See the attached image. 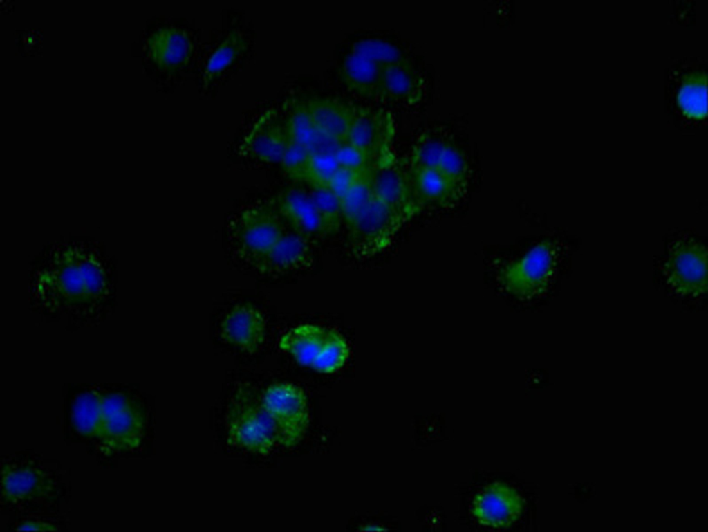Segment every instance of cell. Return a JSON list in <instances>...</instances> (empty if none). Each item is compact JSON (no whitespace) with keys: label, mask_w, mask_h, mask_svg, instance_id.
Returning a JSON list of instances; mask_svg holds the SVG:
<instances>
[{"label":"cell","mask_w":708,"mask_h":532,"mask_svg":"<svg viewBox=\"0 0 708 532\" xmlns=\"http://www.w3.org/2000/svg\"><path fill=\"white\" fill-rule=\"evenodd\" d=\"M707 252L693 239H679L670 248L664 264L668 284L684 296H700L707 290Z\"/></svg>","instance_id":"cell-6"},{"label":"cell","mask_w":708,"mask_h":532,"mask_svg":"<svg viewBox=\"0 0 708 532\" xmlns=\"http://www.w3.org/2000/svg\"><path fill=\"white\" fill-rule=\"evenodd\" d=\"M78 257L92 300L105 291V273L98 260L92 254L78 250Z\"/></svg>","instance_id":"cell-34"},{"label":"cell","mask_w":708,"mask_h":532,"mask_svg":"<svg viewBox=\"0 0 708 532\" xmlns=\"http://www.w3.org/2000/svg\"><path fill=\"white\" fill-rule=\"evenodd\" d=\"M285 127L290 140L305 146L308 149L319 132L306 103H297L292 107L285 122Z\"/></svg>","instance_id":"cell-30"},{"label":"cell","mask_w":708,"mask_h":532,"mask_svg":"<svg viewBox=\"0 0 708 532\" xmlns=\"http://www.w3.org/2000/svg\"><path fill=\"white\" fill-rule=\"evenodd\" d=\"M57 527L50 523L39 521H26L19 525L16 531H56Z\"/></svg>","instance_id":"cell-38"},{"label":"cell","mask_w":708,"mask_h":532,"mask_svg":"<svg viewBox=\"0 0 708 532\" xmlns=\"http://www.w3.org/2000/svg\"><path fill=\"white\" fill-rule=\"evenodd\" d=\"M39 284L48 288L64 301L78 303L91 298L78 257V250L68 248L54 259L49 270L39 277Z\"/></svg>","instance_id":"cell-12"},{"label":"cell","mask_w":708,"mask_h":532,"mask_svg":"<svg viewBox=\"0 0 708 532\" xmlns=\"http://www.w3.org/2000/svg\"><path fill=\"white\" fill-rule=\"evenodd\" d=\"M409 175L413 194L420 209L426 205L452 207L465 194L434 167L411 166Z\"/></svg>","instance_id":"cell-18"},{"label":"cell","mask_w":708,"mask_h":532,"mask_svg":"<svg viewBox=\"0 0 708 532\" xmlns=\"http://www.w3.org/2000/svg\"><path fill=\"white\" fill-rule=\"evenodd\" d=\"M246 48L243 35L237 30L230 32L208 60L203 76L204 86H208Z\"/></svg>","instance_id":"cell-24"},{"label":"cell","mask_w":708,"mask_h":532,"mask_svg":"<svg viewBox=\"0 0 708 532\" xmlns=\"http://www.w3.org/2000/svg\"><path fill=\"white\" fill-rule=\"evenodd\" d=\"M450 138L451 136L444 129H439L425 134L415 146L411 166L436 167Z\"/></svg>","instance_id":"cell-31"},{"label":"cell","mask_w":708,"mask_h":532,"mask_svg":"<svg viewBox=\"0 0 708 532\" xmlns=\"http://www.w3.org/2000/svg\"><path fill=\"white\" fill-rule=\"evenodd\" d=\"M1 496L17 503L42 498L50 493L53 482L43 470L28 466L5 465L1 468Z\"/></svg>","instance_id":"cell-15"},{"label":"cell","mask_w":708,"mask_h":532,"mask_svg":"<svg viewBox=\"0 0 708 532\" xmlns=\"http://www.w3.org/2000/svg\"><path fill=\"white\" fill-rule=\"evenodd\" d=\"M385 65L353 53L346 58L340 74L345 84L357 94L381 98L382 75Z\"/></svg>","instance_id":"cell-21"},{"label":"cell","mask_w":708,"mask_h":532,"mask_svg":"<svg viewBox=\"0 0 708 532\" xmlns=\"http://www.w3.org/2000/svg\"><path fill=\"white\" fill-rule=\"evenodd\" d=\"M104 418L103 442L115 450L137 448L144 432V417L133 403L121 393L100 394Z\"/></svg>","instance_id":"cell-7"},{"label":"cell","mask_w":708,"mask_h":532,"mask_svg":"<svg viewBox=\"0 0 708 532\" xmlns=\"http://www.w3.org/2000/svg\"><path fill=\"white\" fill-rule=\"evenodd\" d=\"M348 355L349 348L343 336L327 328L322 347L311 367L320 373H333L344 365Z\"/></svg>","instance_id":"cell-29"},{"label":"cell","mask_w":708,"mask_h":532,"mask_svg":"<svg viewBox=\"0 0 708 532\" xmlns=\"http://www.w3.org/2000/svg\"><path fill=\"white\" fill-rule=\"evenodd\" d=\"M266 323L261 312L250 304H237L221 324V337L250 354L264 340Z\"/></svg>","instance_id":"cell-13"},{"label":"cell","mask_w":708,"mask_h":532,"mask_svg":"<svg viewBox=\"0 0 708 532\" xmlns=\"http://www.w3.org/2000/svg\"><path fill=\"white\" fill-rule=\"evenodd\" d=\"M100 394L94 390L80 394L73 403L71 416L73 426L80 434L103 441L104 418Z\"/></svg>","instance_id":"cell-23"},{"label":"cell","mask_w":708,"mask_h":532,"mask_svg":"<svg viewBox=\"0 0 708 532\" xmlns=\"http://www.w3.org/2000/svg\"><path fill=\"white\" fill-rule=\"evenodd\" d=\"M393 134V122L383 109H362L356 116L347 141L366 153L378 165L393 156L389 145Z\"/></svg>","instance_id":"cell-8"},{"label":"cell","mask_w":708,"mask_h":532,"mask_svg":"<svg viewBox=\"0 0 708 532\" xmlns=\"http://www.w3.org/2000/svg\"><path fill=\"white\" fill-rule=\"evenodd\" d=\"M557 259L556 245L542 241L521 258L503 267L498 280L506 292L518 299L537 297L548 288Z\"/></svg>","instance_id":"cell-2"},{"label":"cell","mask_w":708,"mask_h":532,"mask_svg":"<svg viewBox=\"0 0 708 532\" xmlns=\"http://www.w3.org/2000/svg\"><path fill=\"white\" fill-rule=\"evenodd\" d=\"M306 104L319 131L341 142L347 141L356 111L345 103L327 98H313Z\"/></svg>","instance_id":"cell-19"},{"label":"cell","mask_w":708,"mask_h":532,"mask_svg":"<svg viewBox=\"0 0 708 532\" xmlns=\"http://www.w3.org/2000/svg\"><path fill=\"white\" fill-rule=\"evenodd\" d=\"M319 221L321 236L337 232L344 221L339 199L328 187L310 188Z\"/></svg>","instance_id":"cell-27"},{"label":"cell","mask_w":708,"mask_h":532,"mask_svg":"<svg viewBox=\"0 0 708 532\" xmlns=\"http://www.w3.org/2000/svg\"><path fill=\"white\" fill-rule=\"evenodd\" d=\"M678 102L684 116L702 119L707 114L706 76L693 73L684 79L678 95Z\"/></svg>","instance_id":"cell-28"},{"label":"cell","mask_w":708,"mask_h":532,"mask_svg":"<svg viewBox=\"0 0 708 532\" xmlns=\"http://www.w3.org/2000/svg\"><path fill=\"white\" fill-rule=\"evenodd\" d=\"M284 232L277 208L268 205L243 210L233 229L239 253L257 268Z\"/></svg>","instance_id":"cell-4"},{"label":"cell","mask_w":708,"mask_h":532,"mask_svg":"<svg viewBox=\"0 0 708 532\" xmlns=\"http://www.w3.org/2000/svg\"><path fill=\"white\" fill-rule=\"evenodd\" d=\"M338 167L334 155L311 154L304 183L310 188L327 187Z\"/></svg>","instance_id":"cell-33"},{"label":"cell","mask_w":708,"mask_h":532,"mask_svg":"<svg viewBox=\"0 0 708 532\" xmlns=\"http://www.w3.org/2000/svg\"><path fill=\"white\" fill-rule=\"evenodd\" d=\"M311 154L307 147L288 138L285 152L280 162L286 176L294 181L304 182Z\"/></svg>","instance_id":"cell-32"},{"label":"cell","mask_w":708,"mask_h":532,"mask_svg":"<svg viewBox=\"0 0 708 532\" xmlns=\"http://www.w3.org/2000/svg\"><path fill=\"white\" fill-rule=\"evenodd\" d=\"M228 445L261 455L278 444L275 426L261 395L250 385H240L228 405L225 417Z\"/></svg>","instance_id":"cell-1"},{"label":"cell","mask_w":708,"mask_h":532,"mask_svg":"<svg viewBox=\"0 0 708 532\" xmlns=\"http://www.w3.org/2000/svg\"><path fill=\"white\" fill-rule=\"evenodd\" d=\"M367 169L355 170L339 166L327 187L340 200Z\"/></svg>","instance_id":"cell-37"},{"label":"cell","mask_w":708,"mask_h":532,"mask_svg":"<svg viewBox=\"0 0 708 532\" xmlns=\"http://www.w3.org/2000/svg\"><path fill=\"white\" fill-rule=\"evenodd\" d=\"M423 91L422 77L404 58L384 66L381 98L413 104L420 100Z\"/></svg>","instance_id":"cell-20"},{"label":"cell","mask_w":708,"mask_h":532,"mask_svg":"<svg viewBox=\"0 0 708 532\" xmlns=\"http://www.w3.org/2000/svg\"><path fill=\"white\" fill-rule=\"evenodd\" d=\"M326 329L309 324L297 326L281 337L279 347L290 353L298 363L311 367L322 347Z\"/></svg>","instance_id":"cell-22"},{"label":"cell","mask_w":708,"mask_h":532,"mask_svg":"<svg viewBox=\"0 0 708 532\" xmlns=\"http://www.w3.org/2000/svg\"><path fill=\"white\" fill-rule=\"evenodd\" d=\"M276 208L293 232L310 240L321 236L315 207L309 191L293 185L284 190L277 199Z\"/></svg>","instance_id":"cell-14"},{"label":"cell","mask_w":708,"mask_h":532,"mask_svg":"<svg viewBox=\"0 0 708 532\" xmlns=\"http://www.w3.org/2000/svg\"><path fill=\"white\" fill-rule=\"evenodd\" d=\"M373 167L366 170L340 199L343 220L347 227L365 210L375 197L373 185Z\"/></svg>","instance_id":"cell-25"},{"label":"cell","mask_w":708,"mask_h":532,"mask_svg":"<svg viewBox=\"0 0 708 532\" xmlns=\"http://www.w3.org/2000/svg\"><path fill=\"white\" fill-rule=\"evenodd\" d=\"M288 142L277 112L270 109L256 121L239 147L241 155L265 163H280Z\"/></svg>","instance_id":"cell-11"},{"label":"cell","mask_w":708,"mask_h":532,"mask_svg":"<svg viewBox=\"0 0 708 532\" xmlns=\"http://www.w3.org/2000/svg\"><path fill=\"white\" fill-rule=\"evenodd\" d=\"M353 53L363 55L382 65H386L403 58L393 46L375 40H368L359 43Z\"/></svg>","instance_id":"cell-35"},{"label":"cell","mask_w":708,"mask_h":532,"mask_svg":"<svg viewBox=\"0 0 708 532\" xmlns=\"http://www.w3.org/2000/svg\"><path fill=\"white\" fill-rule=\"evenodd\" d=\"M261 400L275 426L278 444L288 448L297 446L310 421L304 390L290 383H277L265 389Z\"/></svg>","instance_id":"cell-3"},{"label":"cell","mask_w":708,"mask_h":532,"mask_svg":"<svg viewBox=\"0 0 708 532\" xmlns=\"http://www.w3.org/2000/svg\"><path fill=\"white\" fill-rule=\"evenodd\" d=\"M311 240L285 232L257 268L263 273H282L309 267L313 263Z\"/></svg>","instance_id":"cell-17"},{"label":"cell","mask_w":708,"mask_h":532,"mask_svg":"<svg viewBox=\"0 0 708 532\" xmlns=\"http://www.w3.org/2000/svg\"><path fill=\"white\" fill-rule=\"evenodd\" d=\"M335 156L339 167L364 170L376 166L366 153L348 141L342 145Z\"/></svg>","instance_id":"cell-36"},{"label":"cell","mask_w":708,"mask_h":532,"mask_svg":"<svg viewBox=\"0 0 708 532\" xmlns=\"http://www.w3.org/2000/svg\"><path fill=\"white\" fill-rule=\"evenodd\" d=\"M405 221L374 197L369 205L348 227L355 257L367 258L386 248Z\"/></svg>","instance_id":"cell-5"},{"label":"cell","mask_w":708,"mask_h":532,"mask_svg":"<svg viewBox=\"0 0 708 532\" xmlns=\"http://www.w3.org/2000/svg\"><path fill=\"white\" fill-rule=\"evenodd\" d=\"M472 513L478 522L492 528L512 524L523 511L521 497L512 487L499 481L485 486L472 502Z\"/></svg>","instance_id":"cell-10"},{"label":"cell","mask_w":708,"mask_h":532,"mask_svg":"<svg viewBox=\"0 0 708 532\" xmlns=\"http://www.w3.org/2000/svg\"><path fill=\"white\" fill-rule=\"evenodd\" d=\"M147 44L152 60L163 71H174L187 65L194 49L187 33L176 27L157 30L149 37Z\"/></svg>","instance_id":"cell-16"},{"label":"cell","mask_w":708,"mask_h":532,"mask_svg":"<svg viewBox=\"0 0 708 532\" xmlns=\"http://www.w3.org/2000/svg\"><path fill=\"white\" fill-rule=\"evenodd\" d=\"M434 168L456 189L465 193L469 177V164L465 154L451 138Z\"/></svg>","instance_id":"cell-26"},{"label":"cell","mask_w":708,"mask_h":532,"mask_svg":"<svg viewBox=\"0 0 708 532\" xmlns=\"http://www.w3.org/2000/svg\"><path fill=\"white\" fill-rule=\"evenodd\" d=\"M373 185L375 197L405 221L420 210L413 194L409 171L393 158L373 167Z\"/></svg>","instance_id":"cell-9"}]
</instances>
